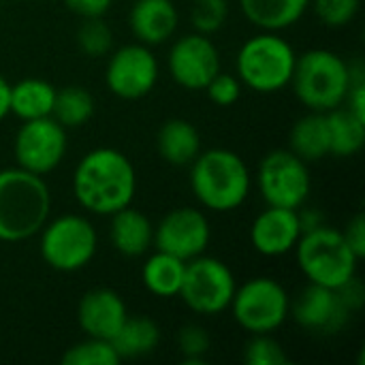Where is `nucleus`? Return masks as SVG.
Instances as JSON below:
<instances>
[{
    "mask_svg": "<svg viewBox=\"0 0 365 365\" xmlns=\"http://www.w3.org/2000/svg\"><path fill=\"white\" fill-rule=\"evenodd\" d=\"M126 317L128 310L124 299L120 297V293L107 287L83 293L77 306V323L81 331L90 338L111 340L124 325Z\"/></svg>",
    "mask_w": 365,
    "mask_h": 365,
    "instance_id": "17",
    "label": "nucleus"
},
{
    "mask_svg": "<svg viewBox=\"0 0 365 365\" xmlns=\"http://www.w3.org/2000/svg\"><path fill=\"white\" fill-rule=\"evenodd\" d=\"M160 68L152 47L128 43L109 53L105 66V83L109 92L122 101L145 98L158 81Z\"/></svg>",
    "mask_w": 365,
    "mask_h": 365,
    "instance_id": "12",
    "label": "nucleus"
},
{
    "mask_svg": "<svg viewBox=\"0 0 365 365\" xmlns=\"http://www.w3.org/2000/svg\"><path fill=\"white\" fill-rule=\"evenodd\" d=\"M122 361L111 340L90 338L68 346L62 355L64 365H118Z\"/></svg>",
    "mask_w": 365,
    "mask_h": 365,
    "instance_id": "28",
    "label": "nucleus"
},
{
    "mask_svg": "<svg viewBox=\"0 0 365 365\" xmlns=\"http://www.w3.org/2000/svg\"><path fill=\"white\" fill-rule=\"evenodd\" d=\"M56 101V88L41 77H26L11 83L9 109L21 122L51 115Z\"/></svg>",
    "mask_w": 365,
    "mask_h": 365,
    "instance_id": "22",
    "label": "nucleus"
},
{
    "mask_svg": "<svg viewBox=\"0 0 365 365\" xmlns=\"http://www.w3.org/2000/svg\"><path fill=\"white\" fill-rule=\"evenodd\" d=\"M96 103L94 96L88 88L83 86H64L60 90H56V101H53V109H51V118L68 128H81L83 124H88L94 115Z\"/></svg>",
    "mask_w": 365,
    "mask_h": 365,
    "instance_id": "27",
    "label": "nucleus"
},
{
    "mask_svg": "<svg viewBox=\"0 0 365 365\" xmlns=\"http://www.w3.org/2000/svg\"><path fill=\"white\" fill-rule=\"evenodd\" d=\"M77 45L90 58H103L113 47V30L103 17H88L77 28Z\"/></svg>",
    "mask_w": 365,
    "mask_h": 365,
    "instance_id": "29",
    "label": "nucleus"
},
{
    "mask_svg": "<svg viewBox=\"0 0 365 365\" xmlns=\"http://www.w3.org/2000/svg\"><path fill=\"white\" fill-rule=\"evenodd\" d=\"M289 317H293L295 323L310 334L331 336L342 331V327L351 319V312L342 306L334 289L308 282L299 297L291 302Z\"/></svg>",
    "mask_w": 365,
    "mask_h": 365,
    "instance_id": "15",
    "label": "nucleus"
},
{
    "mask_svg": "<svg viewBox=\"0 0 365 365\" xmlns=\"http://www.w3.org/2000/svg\"><path fill=\"white\" fill-rule=\"evenodd\" d=\"M156 150L167 165L188 167L201 152V135L192 122L171 118L156 133Z\"/></svg>",
    "mask_w": 365,
    "mask_h": 365,
    "instance_id": "20",
    "label": "nucleus"
},
{
    "mask_svg": "<svg viewBox=\"0 0 365 365\" xmlns=\"http://www.w3.org/2000/svg\"><path fill=\"white\" fill-rule=\"evenodd\" d=\"M167 71L184 90H205L220 68V51L207 34L190 32L173 41L167 53Z\"/></svg>",
    "mask_w": 365,
    "mask_h": 365,
    "instance_id": "14",
    "label": "nucleus"
},
{
    "mask_svg": "<svg viewBox=\"0 0 365 365\" xmlns=\"http://www.w3.org/2000/svg\"><path fill=\"white\" fill-rule=\"evenodd\" d=\"M240 9L255 28L282 32L306 15L310 0H240Z\"/></svg>",
    "mask_w": 365,
    "mask_h": 365,
    "instance_id": "21",
    "label": "nucleus"
},
{
    "mask_svg": "<svg viewBox=\"0 0 365 365\" xmlns=\"http://www.w3.org/2000/svg\"><path fill=\"white\" fill-rule=\"evenodd\" d=\"M302 237L297 210L267 205L250 225V244L261 257H284Z\"/></svg>",
    "mask_w": 365,
    "mask_h": 365,
    "instance_id": "16",
    "label": "nucleus"
},
{
    "mask_svg": "<svg viewBox=\"0 0 365 365\" xmlns=\"http://www.w3.org/2000/svg\"><path fill=\"white\" fill-rule=\"evenodd\" d=\"M310 6L327 28H344L357 17L361 0H310Z\"/></svg>",
    "mask_w": 365,
    "mask_h": 365,
    "instance_id": "33",
    "label": "nucleus"
},
{
    "mask_svg": "<svg viewBox=\"0 0 365 365\" xmlns=\"http://www.w3.org/2000/svg\"><path fill=\"white\" fill-rule=\"evenodd\" d=\"M229 310L235 323L250 336L274 334L289 319L291 297L276 278L257 276L235 289Z\"/></svg>",
    "mask_w": 365,
    "mask_h": 365,
    "instance_id": "8",
    "label": "nucleus"
},
{
    "mask_svg": "<svg viewBox=\"0 0 365 365\" xmlns=\"http://www.w3.org/2000/svg\"><path fill=\"white\" fill-rule=\"evenodd\" d=\"M66 148V128L60 126L51 115L26 120L13 139L15 167L34 175H47L64 160Z\"/></svg>",
    "mask_w": 365,
    "mask_h": 365,
    "instance_id": "11",
    "label": "nucleus"
},
{
    "mask_svg": "<svg viewBox=\"0 0 365 365\" xmlns=\"http://www.w3.org/2000/svg\"><path fill=\"white\" fill-rule=\"evenodd\" d=\"M0 6H2V0H0Z\"/></svg>",
    "mask_w": 365,
    "mask_h": 365,
    "instance_id": "40",
    "label": "nucleus"
},
{
    "mask_svg": "<svg viewBox=\"0 0 365 365\" xmlns=\"http://www.w3.org/2000/svg\"><path fill=\"white\" fill-rule=\"evenodd\" d=\"M109 218H111L109 240L115 252L128 259H137V257H143L152 248L154 225L141 210L126 205L118 210L115 214H111Z\"/></svg>",
    "mask_w": 365,
    "mask_h": 365,
    "instance_id": "19",
    "label": "nucleus"
},
{
    "mask_svg": "<svg viewBox=\"0 0 365 365\" xmlns=\"http://www.w3.org/2000/svg\"><path fill=\"white\" fill-rule=\"evenodd\" d=\"M289 150L302 160H306L308 165L329 156V130H327L325 113L308 111L304 118H299L291 126Z\"/></svg>",
    "mask_w": 365,
    "mask_h": 365,
    "instance_id": "23",
    "label": "nucleus"
},
{
    "mask_svg": "<svg viewBox=\"0 0 365 365\" xmlns=\"http://www.w3.org/2000/svg\"><path fill=\"white\" fill-rule=\"evenodd\" d=\"M184 269H186V261L156 250L145 259L141 267V282L148 289V293L156 297L163 299L178 297L184 280Z\"/></svg>",
    "mask_w": 365,
    "mask_h": 365,
    "instance_id": "24",
    "label": "nucleus"
},
{
    "mask_svg": "<svg viewBox=\"0 0 365 365\" xmlns=\"http://www.w3.org/2000/svg\"><path fill=\"white\" fill-rule=\"evenodd\" d=\"M120 359H137L154 353L160 344V327L148 317H126L124 325L111 338Z\"/></svg>",
    "mask_w": 365,
    "mask_h": 365,
    "instance_id": "26",
    "label": "nucleus"
},
{
    "mask_svg": "<svg viewBox=\"0 0 365 365\" xmlns=\"http://www.w3.org/2000/svg\"><path fill=\"white\" fill-rule=\"evenodd\" d=\"M297 267L310 284L338 289L357 274L359 257L351 250L340 229L321 225L302 233L293 248Z\"/></svg>",
    "mask_w": 365,
    "mask_h": 365,
    "instance_id": "6",
    "label": "nucleus"
},
{
    "mask_svg": "<svg viewBox=\"0 0 365 365\" xmlns=\"http://www.w3.org/2000/svg\"><path fill=\"white\" fill-rule=\"evenodd\" d=\"M229 17V0H192L190 6V24L195 32L216 34Z\"/></svg>",
    "mask_w": 365,
    "mask_h": 365,
    "instance_id": "31",
    "label": "nucleus"
},
{
    "mask_svg": "<svg viewBox=\"0 0 365 365\" xmlns=\"http://www.w3.org/2000/svg\"><path fill=\"white\" fill-rule=\"evenodd\" d=\"M9 94H11V83L4 79V75H0V122L11 113V109H9Z\"/></svg>",
    "mask_w": 365,
    "mask_h": 365,
    "instance_id": "39",
    "label": "nucleus"
},
{
    "mask_svg": "<svg viewBox=\"0 0 365 365\" xmlns=\"http://www.w3.org/2000/svg\"><path fill=\"white\" fill-rule=\"evenodd\" d=\"M49 212L51 192L43 175L19 167L0 171V242L17 244L38 235Z\"/></svg>",
    "mask_w": 365,
    "mask_h": 365,
    "instance_id": "2",
    "label": "nucleus"
},
{
    "mask_svg": "<svg viewBox=\"0 0 365 365\" xmlns=\"http://www.w3.org/2000/svg\"><path fill=\"white\" fill-rule=\"evenodd\" d=\"M336 293H338L342 306H344L351 314H355V312L361 310V306H364L365 302V287L364 282L357 278V274H355L351 280H346L344 284H340V287L336 289Z\"/></svg>",
    "mask_w": 365,
    "mask_h": 365,
    "instance_id": "35",
    "label": "nucleus"
},
{
    "mask_svg": "<svg viewBox=\"0 0 365 365\" xmlns=\"http://www.w3.org/2000/svg\"><path fill=\"white\" fill-rule=\"evenodd\" d=\"M297 53L280 32L261 30L235 56V75L252 92L276 94L291 83Z\"/></svg>",
    "mask_w": 365,
    "mask_h": 365,
    "instance_id": "5",
    "label": "nucleus"
},
{
    "mask_svg": "<svg viewBox=\"0 0 365 365\" xmlns=\"http://www.w3.org/2000/svg\"><path fill=\"white\" fill-rule=\"evenodd\" d=\"M64 6L79 15L81 19H88V17H105V13L111 9L113 0H62Z\"/></svg>",
    "mask_w": 365,
    "mask_h": 365,
    "instance_id": "37",
    "label": "nucleus"
},
{
    "mask_svg": "<svg viewBox=\"0 0 365 365\" xmlns=\"http://www.w3.org/2000/svg\"><path fill=\"white\" fill-rule=\"evenodd\" d=\"M128 24L137 43L156 47L173 38L180 13L173 0H135L128 13Z\"/></svg>",
    "mask_w": 365,
    "mask_h": 365,
    "instance_id": "18",
    "label": "nucleus"
},
{
    "mask_svg": "<svg viewBox=\"0 0 365 365\" xmlns=\"http://www.w3.org/2000/svg\"><path fill=\"white\" fill-rule=\"evenodd\" d=\"M237 289L231 267L216 259L199 255L186 261L180 295L188 310L201 317H218L229 310Z\"/></svg>",
    "mask_w": 365,
    "mask_h": 365,
    "instance_id": "9",
    "label": "nucleus"
},
{
    "mask_svg": "<svg viewBox=\"0 0 365 365\" xmlns=\"http://www.w3.org/2000/svg\"><path fill=\"white\" fill-rule=\"evenodd\" d=\"M257 188L267 205L299 210L312 190L308 163L291 150L269 152L257 169Z\"/></svg>",
    "mask_w": 365,
    "mask_h": 365,
    "instance_id": "10",
    "label": "nucleus"
},
{
    "mask_svg": "<svg viewBox=\"0 0 365 365\" xmlns=\"http://www.w3.org/2000/svg\"><path fill=\"white\" fill-rule=\"evenodd\" d=\"M329 130V154L338 158H351L361 152L365 143V120L357 118L351 109L336 107L325 113Z\"/></svg>",
    "mask_w": 365,
    "mask_h": 365,
    "instance_id": "25",
    "label": "nucleus"
},
{
    "mask_svg": "<svg viewBox=\"0 0 365 365\" xmlns=\"http://www.w3.org/2000/svg\"><path fill=\"white\" fill-rule=\"evenodd\" d=\"M342 235L346 240V244L351 246V250L359 257V261L365 257V216L361 212H357L346 227L342 229Z\"/></svg>",
    "mask_w": 365,
    "mask_h": 365,
    "instance_id": "36",
    "label": "nucleus"
},
{
    "mask_svg": "<svg viewBox=\"0 0 365 365\" xmlns=\"http://www.w3.org/2000/svg\"><path fill=\"white\" fill-rule=\"evenodd\" d=\"M190 167V190L201 207L210 212H233L244 205L252 188L246 160L227 150H201Z\"/></svg>",
    "mask_w": 365,
    "mask_h": 365,
    "instance_id": "3",
    "label": "nucleus"
},
{
    "mask_svg": "<svg viewBox=\"0 0 365 365\" xmlns=\"http://www.w3.org/2000/svg\"><path fill=\"white\" fill-rule=\"evenodd\" d=\"M297 216H299L302 233H306V231H312V229H317V227L325 225V218H323L321 210H312V207L304 210V205H302V207L297 210Z\"/></svg>",
    "mask_w": 365,
    "mask_h": 365,
    "instance_id": "38",
    "label": "nucleus"
},
{
    "mask_svg": "<svg viewBox=\"0 0 365 365\" xmlns=\"http://www.w3.org/2000/svg\"><path fill=\"white\" fill-rule=\"evenodd\" d=\"M212 242V227L207 216L199 207H175L167 212L154 227V248L173 255L182 261H190L205 255Z\"/></svg>",
    "mask_w": 365,
    "mask_h": 365,
    "instance_id": "13",
    "label": "nucleus"
},
{
    "mask_svg": "<svg viewBox=\"0 0 365 365\" xmlns=\"http://www.w3.org/2000/svg\"><path fill=\"white\" fill-rule=\"evenodd\" d=\"M135 192L137 171L130 158L115 148L90 150L73 171V195L90 214L111 216L133 205Z\"/></svg>",
    "mask_w": 365,
    "mask_h": 365,
    "instance_id": "1",
    "label": "nucleus"
},
{
    "mask_svg": "<svg viewBox=\"0 0 365 365\" xmlns=\"http://www.w3.org/2000/svg\"><path fill=\"white\" fill-rule=\"evenodd\" d=\"M242 81L237 79L235 73H225V71H218L214 75V79L205 86V94L207 98L218 105V107H231L240 101L242 96Z\"/></svg>",
    "mask_w": 365,
    "mask_h": 365,
    "instance_id": "34",
    "label": "nucleus"
},
{
    "mask_svg": "<svg viewBox=\"0 0 365 365\" xmlns=\"http://www.w3.org/2000/svg\"><path fill=\"white\" fill-rule=\"evenodd\" d=\"M178 349L186 365L205 364L207 353L212 349V338L203 325L188 323L180 329L178 334Z\"/></svg>",
    "mask_w": 365,
    "mask_h": 365,
    "instance_id": "32",
    "label": "nucleus"
},
{
    "mask_svg": "<svg viewBox=\"0 0 365 365\" xmlns=\"http://www.w3.org/2000/svg\"><path fill=\"white\" fill-rule=\"evenodd\" d=\"M38 235V252L43 261L62 274H73L88 267L98 250L94 225L79 214H62L47 220Z\"/></svg>",
    "mask_w": 365,
    "mask_h": 365,
    "instance_id": "7",
    "label": "nucleus"
},
{
    "mask_svg": "<svg viewBox=\"0 0 365 365\" xmlns=\"http://www.w3.org/2000/svg\"><path fill=\"white\" fill-rule=\"evenodd\" d=\"M351 81V64L340 53L319 47L297 56L289 86L308 111L327 113L344 105Z\"/></svg>",
    "mask_w": 365,
    "mask_h": 365,
    "instance_id": "4",
    "label": "nucleus"
},
{
    "mask_svg": "<svg viewBox=\"0 0 365 365\" xmlns=\"http://www.w3.org/2000/svg\"><path fill=\"white\" fill-rule=\"evenodd\" d=\"M246 365H287L291 359L272 334H252L242 355Z\"/></svg>",
    "mask_w": 365,
    "mask_h": 365,
    "instance_id": "30",
    "label": "nucleus"
}]
</instances>
